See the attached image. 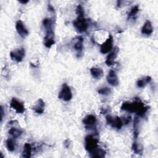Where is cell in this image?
Listing matches in <instances>:
<instances>
[{
  "instance_id": "6da1fadb",
  "label": "cell",
  "mask_w": 158,
  "mask_h": 158,
  "mask_svg": "<svg viewBox=\"0 0 158 158\" xmlns=\"http://www.w3.org/2000/svg\"><path fill=\"white\" fill-rule=\"evenodd\" d=\"M148 108L139 99H137L133 102L125 101L121 106V109L122 110L135 112L139 117H143L147 112Z\"/></svg>"
},
{
  "instance_id": "7a4b0ae2",
  "label": "cell",
  "mask_w": 158,
  "mask_h": 158,
  "mask_svg": "<svg viewBox=\"0 0 158 158\" xmlns=\"http://www.w3.org/2000/svg\"><path fill=\"white\" fill-rule=\"evenodd\" d=\"M88 23L85 16H78L77 18L73 21V25L77 31L80 33L85 32L88 28Z\"/></svg>"
},
{
  "instance_id": "3957f363",
  "label": "cell",
  "mask_w": 158,
  "mask_h": 158,
  "mask_svg": "<svg viewBox=\"0 0 158 158\" xmlns=\"http://www.w3.org/2000/svg\"><path fill=\"white\" fill-rule=\"evenodd\" d=\"M85 147L86 150L91 152L98 148L99 139L93 135H88L85 137Z\"/></svg>"
},
{
  "instance_id": "277c9868",
  "label": "cell",
  "mask_w": 158,
  "mask_h": 158,
  "mask_svg": "<svg viewBox=\"0 0 158 158\" xmlns=\"http://www.w3.org/2000/svg\"><path fill=\"white\" fill-rule=\"evenodd\" d=\"M83 43H84V39L81 36L75 37L72 41V48L76 52L77 56L78 57H80L82 56L83 51Z\"/></svg>"
},
{
  "instance_id": "5b68a950",
  "label": "cell",
  "mask_w": 158,
  "mask_h": 158,
  "mask_svg": "<svg viewBox=\"0 0 158 158\" xmlns=\"http://www.w3.org/2000/svg\"><path fill=\"white\" fill-rule=\"evenodd\" d=\"M106 120L107 125H110L112 128H116L117 130H120L123 125L122 118L118 116L112 117L107 115L106 117Z\"/></svg>"
},
{
  "instance_id": "8992f818",
  "label": "cell",
  "mask_w": 158,
  "mask_h": 158,
  "mask_svg": "<svg viewBox=\"0 0 158 158\" xmlns=\"http://www.w3.org/2000/svg\"><path fill=\"white\" fill-rule=\"evenodd\" d=\"M58 98L64 101H69L72 98V93L70 88L66 83L62 85L61 90L59 93Z\"/></svg>"
},
{
  "instance_id": "52a82bcc",
  "label": "cell",
  "mask_w": 158,
  "mask_h": 158,
  "mask_svg": "<svg viewBox=\"0 0 158 158\" xmlns=\"http://www.w3.org/2000/svg\"><path fill=\"white\" fill-rule=\"evenodd\" d=\"M25 56V50L23 48H20L12 51L10 52V56L12 60L17 62H20L23 60Z\"/></svg>"
},
{
  "instance_id": "ba28073f",
  "label": "cell",
  "mask_w": 158,
  "mask_h": 158,
  "mask_svg": "<svg viewBox=\"0 0 158 158\" xmlns=\"http://www.w3.org/2000/svg\"><path fill=\"white\" fill-rule=\"evenodd\" d=\"M113 48V37L111 35H109L106 40L101 45L100 52L104 54L110 52Z\"/></svg>"
},
{
  "instance_id": "9c48e42d",
  "label": "cell",
  "mask_w": 158,
  "mask_h": 158,
  "mask_svg": "<svg viewBox=\"0 0 158 158\" xmlns=\"http://www.w3.org/2000/svg\"><path fill=\"white\" fill-rule=\"evenodd\" d=\"M55 44L54 33L53 30H46V35L44 37V45L47 48H51Z\"/></svg>"
},
{
  "instance_id": "30bf717a",
  "label": "cell",
  "mask_w": 158,
  "mask_h": 158,
  "mask_svg": "<svg viewBox=\"0 0 158 158\" xmlns=\"http://www.w3.org/2000/svg\"><path fill=\"white\" fill-rule=\"evenodd\" d=\"M82 122L86 129H93L94 128H95V125L96 123V117L92 114L87 115L83 119Z\"/></svg>"
},
{
  "instance_id": "8fae6325",
  "label": "cell",
  "mask_w": 158,
  "mask_h": 158,
  "mask_svg": "<svg viewBox=\"0 0 158 158\" xmlns=\"http://www.w3.org/2000/svg\"><path fill=\"white\" fill-rule=\"evenodd\" d=\"M15 28H16V30H17L18 34L22 38H26L29 35L28 30H27V28L25 26L23 22L20 20H19L16 22Z\"/></svg>"
},
{
  "instance_id": "7c38bea8",
  "label": "cell",
  "mask_w": 158,
  "mask_h": 158,
  "mask_svg": "<svg viewBox=\"0 0 158 158\" xmlns=\"http://www.w3.org/2000/svg\"><path fill=\"white\" fill-rule=\"evenodd\" d=\"M10 106L14 110H15L16 112L19 114H22L25 111V107L23 104L15 98H12L10 102Z\"/></svg>"
},
{
  "instance_id": "4fadbf2b",
  "label": "cell",
  "mask_w": 158,
  "mask_h": 158,
  "mask_svg": "<svg viewBox=\"0 0 158 158\" xmlns=\"http://www.w3.org/2000/svg\"><path fill=\"white\" fill-rule=\"evenodd\" d=\"M106 79L109 84H110L111 86H117L119 84V81H118V78L117 75V73L113 70H110L109 72L107 75Z\"/></svg>"
},
{
  "instance_id": "5bb4252c",
  "label": "cell",
  "mask_w": 158,
  "mask_h": 158,
  "mask_svg": "<svg viewBox=\"0 0 158 158\" xmlns=\"http://www.w3.org/2000/svg\"><path fill=\"white\" fill-rule=\"evenodd\" d=\"M45 108V102L41 99L39 98L32 106V110L36 114H41L43 113Z\"/></svg>"
},
{
  "instance_id": "9a60e30c",
  "label": "cell",
  "mask_w": 158,
  "mask_h": 158,
  "mask_svg": "<svg viewBox=\"0 0 158 158\" xmlns=\"http://www.w3.org/2000/svg\"><path fill=\"white\" fill-rule=\"evenodd\" d=\"M119 49L118 48H115L107 56L106 59V64L107 66H111L115 64V60L117 57Z\"/></svg>"
},
{
  "instance_id": "2e32d148",
  "label": "cell",
  "mask_w": 158,
  "mask_h": 158,
  "mask_svg": "<svg viewBox=\"0 0 158 158\" xmlns=\"http://www.w3.org/2000/svg\"><path fill=\"white\" fill-rule=\"evenodd\" d=\"M141 33L143 35L149 36L151 35L153 32V27L152 25L151 22L149 20H146L144 25H143L141 30Z\"/></svg>"
},
{
  "instance_id": "e0dca14e",
  "label": "cell",
  "mask_w": 158,
  "mask_h": 158,
  "mask_svg": "<svg viewBox=\"0 0 158 158\" xmlns=\"http://www.w3.org/2000/svg\"><path fill=\"white\" fill-rule=\"evenodd\" d=\"M90 72L93 78L99 80L104 75V72L102 69L99 67H92L90 69Z\"/></svg>"
},
{
  "instance_id": "ac0fdd59",
  "label": "cell",
  "mask_w": 158,
  "mask_h": 158,
  "mask_svg": "<svg viewBox=\"0 0 158 158\" xmlns=\"http://www.w3.org/2000/svg\"><path fill=\"white\" fill-rule=\"evenodd\" d=\"M106 152L101 148H96L93 151L89 152V156L91 157H97V158H102L106 156Z\"/></svg>"
},
{
  "instance_id": "d6986e66",
  "label": "cell",
  "mask_w": 158,
  "mask_h": 158,
  "mask_svg": "<svg viewBox=\"0 0 158 158\" xmlns=\"http://www.w3.org/2000/svg\"><path fill=\"white\" fill-rule=\"evenodd\" d=\"M32 148L30 143H26L24 144L22 151V157L25 158H29L31 157Z\"/></svg>"
},
{
  "instance_id": "ffe728a7",
  "label": "cell",
  "mask_w": 158,
  "mask_h": 158,
  "mask_svg": "<svg viewBox=\"0 0 158 158\" xmlns=\"http://www.w3.org/2000/svg\"><path fill=\"white\" fill-rule=\"evenodd\" d=\"M151 77L150 76H146L137 80L136 86L139 88H144L148 83L151 81Z\"/></svg>"
},
{
  "instance_id": "44dd1931",
  "label": "cell",
  "mask_w": 158,
  "mask_h": 158,
  "mask_svg": "<svg viewBox=\"0 0 158 158\" xmlns=\"http://www.w3.org/2000/svg\"><path fill=\"white\" fill-rule=\"evenodd\" d=\"M8 133L13 138H17L22 135L23 131L16 127H11L9 130Z\"/></svg>"
},
{
  "instance_id": "7402d4cb",
  "label": "cell",
  "mask_w": 158,
  "mask_h": 158,
  "mask_svg": "<svg viewBox=\"0 0 158 158\" xmlns=\"http://www.w3.org/2000/svg\"><path fill=\"white\" fill-rule=\"evenodd\" d=\"M43 26L46 30H53V20L50 18H44L42 21Z\"/></svg>"
},
{
  "instance_id": "603a6c76",
  "label": "cell",
  "mask_w": 158,
  "mask_h": 158,
  "mask_svg": "<svg viewBox=\"0 0 158 158\" xmlns=\"http://www.w3.org/2000/svg\"><path fill=\"white\" fill-rule=\"evenodd\" d=\"M131 149L133 152H134V153L136 154H141L143 152V147L136 141L133 143L131 146Z\"/></svg>"
},
{
  "instance_id": "cb8c5ba5",
  "label": "cell",
  "mask_w": 158,
  "mask_h": 158,
  "mask_svg": "<svg viewBox=\"0 0 158 158\" xmlns=\"http://www.w3.org/2000/svg\"><path fill=\"white\" fill-rule=\"evenodd\" d=\"M139 121L138 117H136L133 121V128H134L133 135L135 139H136L139 135Z\"/></svg>"
},
{
  "instance_id": "d4e9b609",
  "label": "cell",
  "mask_w": 158,
  "mask_h": 158,
  "mask_svg": "<svg viewBox=\"0 0 158 158\" xmlns=\"http://www.w3.org/2000/svg\"><path fill=\"white\" fill-rule=\"evenodd\" d=\"M6 148L9 151L13 152L15 150V144L14 143V141L12 138L7 139L6 140Z\"/></svg>"
},
{
  "instance_id": "484cf974",
  "label": "cell",
  "mask_w": 158,
  "mask_h": 158,
  "mask_svg": "<svg viewBox=\"0 0 158 158\" xmlns=\"http://www.w3.org/2000/svg\"><path fill=\"white\" fill-rule=\"evenodd\" d=\"M139 6L138 5H135L133 7H132L128 15V19H130L135 17L137 14V13L139 12Z\"/></svg>"
},
{
  "instance_id": "4316f807",
  "label": "cell",
  "mask_w": 158,
  "mask_h": 158,
  "mask_svg": "<svg viewBox=\"0 0 158 158\" xmlns=\"http://www.w3.org/2000/svg\"><path fill=\"white\" fill-rule=\"evenodd\" d=\"M98 93L101 95L107 96L111 93V89L108 87L100 88L98 90Z\"/></svg>"
},
{
  "instance_id": "83f0119b",
  "label": "cell",
  "mask_w": 158,
  "mask_h": 158,
  "mask_svg": "<svg viewBox=\"0 0 158 158\" xmlns=\"http://www.w3.org/2000/svg\"><path fill=\"white\" fill-rule=\"evenodd\" d=\"M76 14L78 16H85L84 9L80 4H78L76 7Z\"/></svg>"
},
{
  "instance_id": "f1b7e54d",
  "label": "cell",
  "mask_w": 158,
  "mask_h": 158,
  "mask_svg": "<svg viewBox=\"0 0 158 158\" xmlns=\"http://www.w3.org/2000/svg\"><path fill=\"white\" fill-rule=\"evenodd\" d=\"M131 117L130 115H128L127 117H124L123 118V119H122V122H123V125H127L128 124L130 121H131Z\"/></svg>"
},
{
  "instance_id": "f546056e",
  "label": "cell",
  "mask_w": 158,
  "mask_h": 158,
  "mask_svg": "<svg viewBox=\"0 0 158 158\" xmlns=\"http://www.w3.org/2000/svg\"><path fill=\"white\" fill-rule=\"evenodd\" d=\"M64 143V146H65L66 148L69 149V148L70 147L71 141H70V140L69 139H65Z\"/></svg>"
},
{
  "instance_id": "4dcf8cb0",
  "label": "cell",
  "mask_w": 158,
  "mask_h": 158,
  "mask_svg": "<svg viewBox=\"0 0 158 158\" xmlns=\"http://www.w3.org/2000/svg\"><path fill=\"white\" fill-rule=\"evenodd\" d=\"M0 109H1V122H2V119H3V117H4V110H3V108H2V106H1Z\"/></svg>"
},
{
  "instance_id": "1f68e13d",
  "label": "cell",
  "mask_w": 158,
  "mask_h": 158,
  "mask_svg": "<svg viewBox=\"0 0 158 158\" xmlns=\"http://www.w3.org/2000/svg\"><path fill=\"white\" fill-rule=\"evenodd\" d=\"M48 10L51 12H54V7L51 5V4H49L48 5Z\"/></svg>"
},
{
  "instance_id": "d6a6232c",
  "label": "cell",
  "mask_w": 158,
  "mask_h": 158,
  "mask_svg": "<svg viewBox=\"0 0 158 158\" xmlns=\"http://www.w3.org/2000/svg\"><path fill=\"white\" fill-rule=\"evenodd\" d=\"M107 111H108V109L107 108V109H106V108L102 109L101 110V113L102 114H105Z\"/></svg>"
},
{
  "instance_id": "836d02e7",
  "label": "cell",
  "mask_w": 158,
  "mask_h": 158,
  "mask_svg": "<svg viewBox=\"0 0 158 158\" xmlns=\"http://www.w3.org/2000/svg\"><path fill=\"white\" fill-rule=\"evenodd\" d=\"M19 2L20 3H22V4H27V2H28V1H19Z\"/></svg>"
}]
</instances>
